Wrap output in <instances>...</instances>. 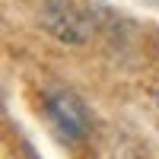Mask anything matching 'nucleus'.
<instances>
[{
    "instance_id": "nucleus-1",
    "label": "nucleus",
    "mask_w": 159,
    "mask_h": 159,
    "mask_svg": "<svg viewBox=\"0 0 159 159\" xmlns=\"http://www.w3.org/2000/svg\"><path fill=\"white\" fill-rule=\"evenodd\" d=\"M45 111L51 118V124L57 127V134L64 140H83L89 130V111L73 92L67 89H54L45 96Z\"/></svg>"
},
{
    "instance_id": "nucleus-3",
    "label": "nucleus",
    "mask_w": 159,
    "mask_h": 159,
    "mask_svg": "<svg viewBox=\"0 0 159 159\" xmlns=\"http://www.w3.org/2000/svg\"><path fill=\"white\" fill-rule=\"evenodd\" d=\"M156 111H159V92H156Z\"/></svg>"
},
{
    "instance_id": "nucleus-2",
    "label": "nucleus",
    "mask_w": 159,
    "mask_h": 159,
    "mask_svg": "<svg viewBox=\"0 0 159 159\" xmlns=\"http://www.w3.org/2000/svg\"><path fill=\"white\" fill-rule=\"evenodd\" d=\"M42 22L61 42H83V35H86V19L70 0H48L45 13H42Z\"/></svg>"
}]
</instances>
